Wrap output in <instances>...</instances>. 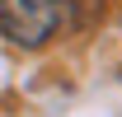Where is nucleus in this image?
Here are the masks:
<instances>
[{
    "mask_svg": "<svg viewBox=\"0 0 122 117\" xmlns=\"http://www.w3.org/2000/svg\"><path fill=\"white\" fill-rule=\"evenodd\" d=\"M71 19H75L71 0H0V33L24 52L47 47L61 28H71Z\"/></svg>",
    "mask_w": 122,
    "mask_h": 117,
    "instance_id": "f257e3e1",
    "label": "nucleus"
}]
</instances>
